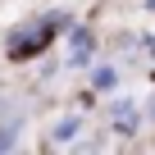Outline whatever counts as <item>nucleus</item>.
<instances>
[{
	"instance_id": "nucleus-1",
	"label": "nucleus",
	"mask_w": 155,
	"mask_h": 155,
	"mask_svg": "<svg viewBox=\"0 0 155 155\" xmlns=\"http://www.w3.org/2000/svg\"><path fill=\"white\" fill-rule=\"evenodd\" d=\"M73 132H78V123H73V119H68V123H59V128H55V137H59V141H64V137H73Z\"/></svg>"
},
{
	"instance_id": "nucleus-2",
	"label": "nucleus",
	"mask_w": 155,
	"mask_h": 155,
	"mask_svg": "<svg viewBox=\"0 0 155 155\" xmlns=\"http://www.w3.org/2000/svg\"><path fill=\"white\" fill-rule=\"evenodd\" d=\"M9 146H14V132L5 128V132H0V150H9Z\"/></svg>"
}]
</instances>
